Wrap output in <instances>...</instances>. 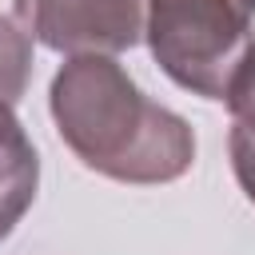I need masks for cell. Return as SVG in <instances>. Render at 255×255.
I'll use <instances>...</instances> for the list:
<instances>
[{"instance_id":"1","label":"cell","mask_w":255,"mask_h":255,"mask_svg":"<svg viewBox=\"0 0 255 255\" xmlns=\"http://www.w3.org/2000/svg\"><path fill=\"white\" fill-rule=\"evenodd\" d=\"M48 112L72 155L116 183H171L195 163V131L147 100L112 56H68L48 88Z\"/></svg>"},{"instance_id":"2","label":"cell","mask_w":255,"mask_h":255,"mask_svg":"<svg viewBox=\"0 0 255 255\" xmlns=\"http://www.w3.org/2000/svg\"><path fill=\"white\" fill-rule=\"evenodd\" d=\"M255 0H147L143 40L171 84L227 100L255 56Z\"/></svg>"},{"instance_id":"3","label":"cell","mask_w":255,"mask_h":255,"mask_svg":"<svg viewBox=\"0 0 255 255\" xmlns=\"http://www.w3.org/2000/svg\"><path fill=\"white\" fill-rule=\"evenodd\" d=\"M20 28L64 56H116L143 40L147 0H12Z\"/></svg>"},{"instance_id":"4","label":"cell","mask_w":255,"mask_h":255,"mask_svg":"<svg viewBox=\"0 0 255 255\" xmlns=\"http://www.w3.org/2000/svg\"><path fill=\"white\" fill-rule=\"evenodd\" d=\"M40 187V155L24 124L8 104H0V243L16 231Z\"/></svg>"},{"instance_id":"5","label":"cell","mask_w":255,"mask_h":255,"mask_svg":"<svg viewBox=\"0 0 255 255\" xmlns=\"http://www.w3.org/2000/svg\"><path fill=\"white\" fill-rule=\"evenodd\" d=\"M28 76H32V36L0 16V104L16 108L24 88H28Z\"/></svg>"},{"instance_id":"6","label":"cell","mask_w":255,"mask_h":255,"mask_svg":"<svg viewBox=\"0 0 255 255\" xmlns=\"http://www.w3.org/2000/svg\"><path fill=\"white\" fill-rule=\"evenodd\" d=\"M223 104L231 112V135L255 139V56H251V64L243 68V76L235 80V88Z\"/></svg>"},{"instance_id":"7","label":"cell","mask_w":255,"mask_h":255,"mask_svg":"<svg viewBox=\"0 0 255 255\" xmlns=\"http://www.w3.org/2000/svg\"><path fill=\"white\" fill-rule=\"evenodd\" d=\"M227 151H231V167H235V179H239L243 195L255 203V139L227 135Z\"/></svg>"}]
</instances>
